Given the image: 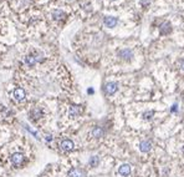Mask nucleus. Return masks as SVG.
Listing matches in <instances>:
<instances>
[{
	"instance_id": "nucleus-19",
	"label": "nucleus",
	"mask_w": 184,
	"mask_h": 177,
	"mask_svg": "<svg viewBox=\"0 0 184 177\" xmlns=\"http://www.w3.org/2000/svg\"><path fill=\"white\" fill-rule=\"evenodd\" d=\"M46 141H47V142L52 141V136H51V135H46Z\"/></svg>"
},
{
	"instance_id": "nucleus-11",
	"label": "nucleus",
	"mask_w": 184,
	"mask_h": 177,
	"mask_svg": "<svg viewBox=\"0 0 184 177\" xmlns=\"http://www.w3.org/2000/svg\"><path fill=\"white\" fill-rule=\"evenodd\" d=\"M118 173L121 176H130V173H131V166L128 165V164L121 165L120 168H118Z\"/></svg>"
},
{
	"instance_id": "nucleus-2",
	"label": "nucleus",
	"mask_w": 184,
	"mask_h": 177,
	"mask_svg": "<svg viewBox=\"0 0 184 177\" xmlns=\"http://www.w3.org/2000/svg\"><path fill=\"white\" fill-rule=\"evenodd\" d=\"M10 160H11V164L14 166H20L24 162V160H25V156L21 152H14L11 155V159Z\"/></svg>"
},
{
	"instance_id": "nucleus-6",
	"label": "nucleus",
	"mask_w": 184,
	"mask_h": 177,
	"mask_svg": "<svg viewBox=\"0 0 184 177\" xmlns=\"http://www.w3.org/2000/svg\"><path fill=\"white\" fill-rule=\"evenodd\" d=\"M60 147H61V150H62V151H65V152H70V151H72V150H73V147H75V144H73L71 140L66 139V140H62V141H61Z\"/></svg>"
},
{
	"instance_id": "nucleus-9",
	"label": "nucleus",
	"mask_w": 184,
	"mask_h": 177,
	"mask_svg": "<svg viewBox=\"0 0 184 177\" xmlns=\"http://www.w3.org/2000/svg\"><path fill=\"white\" fill-rule=\"evenodd\" d=\"M67 176L68 177H86V172L83 170H81V168L75 167V168H71L68 171Z\"/></svg>"
},
{
	"instance_id": "nucleus-13",
	"label": "nucleus",
	"mask_w": 184,
	"mask_h": 177,
	"mask_svg": "<svg viewBox=\"0 0 184 177\" xmlns=\"http://www.w3.org/2000/svg\"><path fill=\"white\" fill-rule=\"evenodd\" d=\"M91 135L94 136V137H96V139H100V137L105 136V130H103V127L96 126V127H94V129H92V131H91Z\"/></svg>"
},
{
	"instance_id": "nucleus-18",
	"label": "nucleus",
	"mask_w": 184,
	"mask_h": 177,
	"mask_svg": "<svg viewBox=\"0 0 184 177\" xmlns=\"http://www.w3.org/2000/svg\"><path fill=\"white\" fill-rule=\"evenodd\" d=\"M26 130H28L29 132H31V133H32V135L36 137V139H39V135H38V132H36V131H34V130H32V129H30L29 126H26Z\"/></svg>"
},
{
	"instance_id": "nucleus-16",
	"label": "nucleus",
	"mask_w": 184,
	"mask_h": 177,
	"mask_svg": "<svg viewBox=\"0 0 184 177\" xmlns=\"http://www.w3.org/2000/svg\"><path fill=\"white\" fill-rule=\"evenodd\" d=\"M88 164H90L91 167H97L98 164H100V157H98V156H91Z\"/></svg>"
},
{
	"instance_id": "nucleus-21",
	"label": "nucleus",
	"mask_w": 184,
	"mask_h": 177,
	"mask_svg": "<svg viewBox=\"0 0 184 177\" xmlns=\"http://www.w3.org/2000/svg\"><path fill=\"white\" fill-rule=\"evenodd\" d=\"M182 69H183V70H184V60H183V61H182Z\"/></svg>"
},
{
	"instance_id": "nucleus-22",
	"label": "nucleus",
	"mask_w": 184,
	"mask_h": 177,
	"mask_svg": "<svg viewBox=\"0 0 184 177\" xmlns=\"http://www.w3.org/2000/svg\"><path fill=\"white\" fill-rule=\"evenodd\" d=\"M182 151H183V153H184V146H183V147H182Z\"/></svg>"
},
{
	"instance_id": "nucleus-5",
	"label": "nucleus",
	"mask_w": 184,
	"mask_h": 177,
	"mask_svg": "<svg viewBox=\"0 0 184 177\" xmlns=\"http://www.w3.org/2000/svg\"><path fill=\"white\" fill-rule=\"evenodd\" d=\"M29 117H30V120H32V121H38L39 119H41V117H42V110L40 107L32 109L30 111V114H29Z\"/></svg>"
},
{
	"instance_id": "nucleus-4",
	"label": "nucleus",
	"mask_w": 184,
	"mask_h": 177,
	"mask_svg": "<svg viewBox=\"0 0 184 177\" xmlns=\"http://www.w3.org/2000/svg\"><path fill=\"white\" fill-rule=\"evenodd\" d=\"M13 96H14V99H15L16 101H19V102H20V101H24V100H25L26 94H25V90H24V89L17 87V89L14 90Z\"/></svg>"
},
{
	"instance_id": "nucleus-17",
	"label": "nucleus",
	"mask_w": 184,
	"mask_h": 177,
	"mask_svg": "<svg viewBox=\"0 0 184 177\" xmlns=\"http://www.w3.org/2000/svg\"><path fill=\"white\" fill-rule=\"evenodd\" d=\"M154 115V112L153 111H147V112H144L143 114V119H145V120H149V119H152V116Z\"/></svg>"
},
{
	"instance_id": "nucleus-8",
	"label": "nucleus",
	"mask_w": 184,
	"mask_h": 177,
	"mask_svg": "<svg viewBox=\"0 0 184 177\" xmlns=\"http://www.w3.org/2000/svg\"><path fill=\"white\" fill-rule=\"evenodd\" d=\"M118 23V19L115 17V16H105L103 19V24L107 26V28H115Z\"/></svg>"
},
{
	"instance_id": "nucleus-1",
	"label": "nucleus",
	"mask_w": 184,
	"mask_h": 177,
	"mask_svg": "<svg viewBox=\"0 0 184 177\" xmlns=\"http://www.w3.org/2000/svg\"><path fill=\"white\" fill-rule=\"evenodd\" d=\"M41 61H44V56L40 52H32V54H29L24 57V63L30 67L38 63H41Z\"/></svg>"
},
{
	"instance_id": "nucleus-7",
	"label": "nucleus",
	"mask_w": 184,
	"mask_h": 177,
	"mask_svg": "<svg viewBox=\"0 0 184 177\" xmlns=\"http://www.w3.org/2000/svg\"><path fill=\"white\" fill-rule=\"evenodd\" d=\"M118 56H120V59H122V60L128 61V60H131V59L133 57V52H132L131 49H122L118 52Z\"/></svg>"
},
{
	"instance_id": "nucleus-3",
	"label": "nucleus",
	"mask_w": 184,
	"mask_h": 177,
	"mask_svg": "<svg viewBox=\"0 0 184 177\" xmlns=\"http://www.w3.org/2000/svg\"><path fill=\"white\" fill-rule=\"evenodd\" d=\"M103 90H105L106 95H115L117 92V90H118V84L113 83V81H109V83H107L105 85Z\"/></svg>"
},
{
	"instance_id": "nucleus-20",
	"label": "nucleus",
	"mask_w": 184,
	"mask_h": 177,
	"mask_svg": "<svg viewBox=\"0 0 184 177\" xmlns=\"http://www.w3.org/2000/svg\"><path fill=\"white\" fill-rule=\"evenodd\" d=\"M141 3H142V5H148L149 4V0H142Z\"/></svg>"
},
{
	"instance_id": "nucleus-14",
	"label": "nucleus",
	"mask_w": 184,
	"mask_h": 177,
	"mask_svg": "<svg viewBox=\"0 0 184 177\" xmlns=\"http://www.w3.org/2000/svg\"><path fill=\"white\" fill-rule=\"evenodd\" d=\"M52 17L55 19V20H62V19L65 17V13L62 10H53L52 11Z\"/></svg>"
},
{
	"instance_id": "nucleus-12",
	"label": "nucleus",
	"mask_w": 184,
	"mask_h": 177,
	"mask_svg": "<svg viewBox=\"0 0 184 177\" xmlns=\"http://www.w3.org/2000/svg\"><path fill=\"white\" fill-rule=\"evenodd\" d=\"M139 150H141L142 152H148V151H151V150H152V142H151L149 140L142 141V142L139 144Z\"/></svg>"
},
{
	"instance_id": "nucleus-10",
	"label": "nucleus",
	"mask_w": 184,
	"mask_h": 177,
	"mask_svg": "<svg viewBox=\"0 0 184 177\" xmlns=\"http://www.w3.org/2000/svg\"><path fill=\"white\" fill-rule=\"evenodd\" d=\"M81 112H82V109L79 105H72L70 107V111H68V114H70L71 117H77V116L81 115Z\"/></svg>"
},
{
	"instance_id": "nucleus-15",
	"label": "nucleus",
	"mask_w": 184,
	"mask_h": 177,
	"mask_svg": "<svg viewBox=\"0 0 184 177\" xmlns=\"http://www.w3.org/2000/svg\"><path fill=\"white\" fill-rule=\"evenodd\" d=\"M171 31H172V26H171L169 23H164V24L160 25V33H162V34L167 35V34H169Z\"/></svg>"
}]
</instances>
